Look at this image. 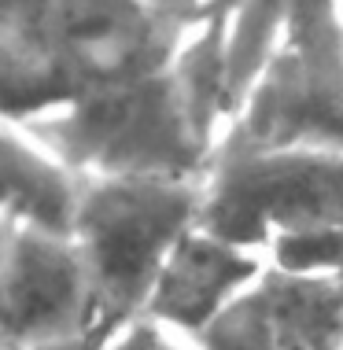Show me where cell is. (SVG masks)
<instances>
[{"label": "cell", "instance_id": "obj_1", "mask_svg": "<svg viewBox=\"0 0 343 350\" xmlns=\"http://www.w3.org/2000/svg\"><path fill=\"white\" fill-rule=\"evenodd\" d=\"M192 23L144 0H0V118L26 122L163 70Z\"/></svg>", "mask_w": 343, "mask_h": 350}, {"label": "cell", "instance_id": "obj_2", "mask_svg": "<svg viewBox=\"0 0 343 350\" xmlns=\"http://www.w3.org/2000/svg\"><path fill=\"white\" fill-rule=\"evenodd\" d=\"M199 181L81 177L66 236L85 266L100 347L140 317L170 247L199 221Z\"/></svg>", "mask_w": 343, "mask_h": 350}, {"label": "cell", "instance_id": "obj_3", "mask_svg": "<svg viewBox=\"0 0 343 350\" xmlns=\"http://www.w3.org/2000/svg\"><path fill=\"white\" fill-rule=\"evenodd\" d=\"M78 177L199 181L211 144L185 115L166 67L23 122Z\"/></svg>", "mask_w": 343, "mask_h": 350}, {"label": "cell", "instance_id": "obj_4", "mask_svg": "<svg viewBox=\"0 0 343 350\" xmlns=\"http://www.w3.org/2000/svg\"><path fill=\"white\" fill-rule=\"evenodd\" d=\"M218 144L343 151L340 0H299Z\"/></svg>", "mask_w": 343, "mask_h": 350}, {"label": "cell", "instance_id": "obj_5", "mask_svg": "<svg viewBox=\"0 0 343 350\" xmlns=\"http://www.w3.org/2000/svg\"><path fill=\"white\" fill-rule=\"evenodd\" d=\"M199 225L262 251L343 229V151L218 144L199 181Z\"/></svg>", "mask_w": 343, "mask_h": 350}, {"label": "cell", "instance_id": "obj_6", "mask_svg": "<svg viewBox=\"0 0 343 350\" xmlns=\"http://www.w3.org/2000/svg\"><path fill=\"white\" fill-rule=\"evenodd\" d=\"M92 343L85 266L66 232L12 229L0 269V350Z\"/></svg>", "mask_w": 343, "mask_h": 350}, {"label": "cell", "instance_id": "obj_7", "mask_svg": "<svg viewBox=\"0 0 343 350\" xmlns=\"http://www.w3.org/2000/svg\"><path fill=\"white\" fill-rule=\"evenodd\" d=\"M266 266L270 262L262 251L233 243L196 221L170 247L140 317L199 339L233 302H240L259 284Z\"/></svg>", "mask_w": 343, "mask_h": 350}, {"label": "cell", "instance_id": "obj_8", "mask_svg": "<svg viewBox=\"0 0 343 350\" xmlns=\"http://www.w3.org/2000/svg\"><path fill=\"white\" fill-rule=\"evenodd\" d=\"M81 177L23 122L0 118V221L15 229L71 232Z\"/></svg>", "mask_w": 343, "mask_h": 350}, {"label": "cell", "instance_id": "obj_9", "mask_svg": "<svg viewBox=\"0 0 343 350\" xmlns=\"http://www.w3.org/2000/svg\"><path fill=\"white\" fill-rule=\"evenodd\" d=\"M251 302L273 350H343V273L266 266Z\"/></svg>", "mask_w": 343, "mask_h": 350}, {"label": "cell", "instance_id": "obj_10", "mask_svg": "<svg viewBox=\"0 0 343 350\" xmlns=\"http://www.w3.org/2000/svg\"><path fill=\"white\" fill-rule=\"evenodd\" d=\"M229 4L233 0H222L211 12L199 15L177 41V49L166 63L170 81H174L181 103H185V115L196 126V133L211 144V155L229 126V115H233L229 59H225Z\"/></svg>", "mask_w": 343, "mask_h": 350}, {"label": "cell", "instance_id": "obj_11", "mask_svg": "<svg viewBox=\"0 0 343 350\" xmlns=\"http://www.w3.org/2000/svg\"><path fill=\"white\" fill-rule=\"evenodd\" d=\"M299 8V0H233L225 23V59H229V92L233 107L240 103L244 89L259 74L262 59L277 44L284 23Z\"/></svg>", "mask_w": 343, "mask_h": 350}, {"label": "cell", "instance_id": "obj_12", "mask_svg": "<svg viewBox=\"0 0 343 350\" xmlns=\"http://www.w3.org/2000/svg\"><path fill=\"white\" fill-rule=\"evenodd\" d=\"M107 350H203L196 343V339L181 336V332H170V328L155 325V321H129L122 332H114L107 343H103Z\"/></svg>", "mask_w": 343, "mask_h": 350}, {"label": "cell", "instance_id": "obj_13", "mask_svg": "<svg viewBox=\"0 0 343 350\" xmlns=\"http://www.w3.org/2000/svg\"><path fill=\"white\" fill-rule=\"evenodd\" d=\"M151 12L159 15H170V18H199L203 12H211L214 4L222 0H144Z\"/></svg>", "mask_w": 343, "mask_h": 350}, {"label": "cell", "instance_id": "obj_14", "mask_svg": "<svg viewBox=\"0 0 343 350\" xmlns=\"http://www.w3.org/2000/svg\"><path fill=\"white\" fill-rule=\"evenodd\" d=\"M45 350H100L92 343H63V347H45Z\"/></svg>", "mask_w": 343, "mask_h": 350}, {"label": "cell", "instance_id": "obj_15", "mask_svg": "<svg viewBox=\"0 0 343 350\" xmlns=\"http://www.w3.org/2000/svg\"><path fill=\"white\" fill-rule=\"evenodd\" d=\"M340 15H343V0H340Z\"/></svg>", "mask_w": 343, "mask_h": 350}, {"label": "cell", "instance_id": "obj_16", "mask_svg": "<svg viewBox=\"0 0 343 350\" xmlns=\"http://www.w3.org/2000/svg\"><path fill=\"white\" fill-rule=\"evenodd\" d=\"M100 350H107V347H100Z\"/></svg>", "mask_w": 343, "mask_h": 350}]
</instances>
